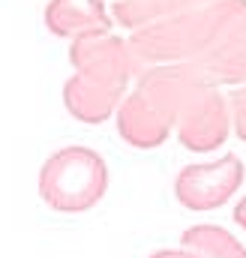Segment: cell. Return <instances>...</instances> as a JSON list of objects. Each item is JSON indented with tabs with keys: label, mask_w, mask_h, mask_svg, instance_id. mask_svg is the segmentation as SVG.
<instances>
[{
	"label": "cell",
	"mask_w": 246,
	"mask_h": 258,
	"mask_svg": "<svg viewBox=\"0 0 246 258\" xmlns=\"http://www.w3.org/2000/svg\"><path fill=\"white\" fill-rule=\"evenodd\" d=\"M243 12L246 0H210L204 6H192L186 12L132 30L126 42L132 51L135 72L198 60Z\"/></svg>",
	"instance_id": "obj_1"
},
{
	"label": "cell",
	"mask_w": 246,
	"mask_h": 258,
	"mask_svg": "<svg viewBox=\"0 0 246 258\" xmlns=\"http://www.w3.org/2000/svg\"><path fill=\"white\" fill-rule=\"evenodd\" d=\"M108 189L105 159L81 144L51 153L39 168V198L57 213H84Z\"/></svg>",
	"instance_id": "obj_2"
},
{
	"label": "cell",
	"mask_w": 246,
	"mask_h": 258,
	"mask_svg": "<svg viewBox=\"0 0 246 258\" xmlns=\"http://www.w3.org/2000/svg\"><path fill=\"white\" fill-rule=\"evenodd\" d=\"M243 177L246 168L240 156L234 153H225L216 162H198V165L192 162V165H183L174 177V198L186 210L207 213L231 201L243 186Z\"/></svg>",
	"instance_id": "obj_3"
},
{
	"label": "cell",
	"mask_w": 246,
	"mask_h": 258,
	"mask_svg": "<svg viewBox=\"0 0 246 258\" xmlns=\"http://www.w3.org/2000/svg\"><path fill=\"white\" fill-rule=\"evenodd\" d=\"M69 60L78 75L96 84H105V87H117V90H126L129 78L135 75L129 42H123L114 33L75 36L69 45Z\"/></svg>",
	"instance_id": "obj_4"
},
{
	"label": "cell",
	"mask_w": 246,
	"mask_h": 258,
	"mask_svg": "<svg viewBox=\"0 0 246 258\" xmlns=\"http://www.w3.org/2000/svg\"><path fill=\"white\" fill-rule=\"evenodd\" d=\"M177 138L192 153H210L219 150L231 132V111L228 99L219 93V87H210L183 117L174 123Z\"/></svg>",
	"instance_id": "obj_5"
},
{
	"label": "cell",
	"mask_w": 246,
	"mask_h": 258,
	"mask_svg": "<svg viewBox=\"0 0 246 258\" xmlns=\"http://www.w3.org/2000/svg\"><path fill=\"white\" fill-rule=\"evenodd\" d=\"M201 81L219 87V84H243L246 81V12L210 45L207 54L198 60L183 63Z\"/></svg>",
	"instance_id": "obj_6"
},
{
	"label": "cell",
	"mask_w": 246,
	"mask_h": 258,
	"mask_svg": "<svg viewBox=\"0 0 246 258\" xmlns=\"http://www.w3.org/2000/svg\"><path fill=\"white\" fill-rule=\"evenodd\" d=\"M171 129H174L171 120L153 102H147L138 90H132L129 96L120 99V105H117V135L129 147L153 150V147L165 144Z\"/></svg>",
	"instance_id": "obj_7"
},
{
	"label": "cell",
	"mask_w": 246,
	"mask_h": 258,
	"mask_svg": "<svg viewBox=\"0 0 246 258\" xmlns=\"http://www.w3.org/2000/svg\"><path fill=\"white\" fill-rule=\"evenodd\" d=\"M45 27L60 39H75L87 33H111L114 18L105 0H48Z\"/></svg>",
	"instance_id": "obj_8"
},
{
	"label": "cell",
	"mask_w": 246,
	"mask_h": 258,
	"mask_svg": "<svg viewBox=\"0 0 246 258\" xmlns=\"http://www.w3.org/2000/svg\"><path fill=\"white\" fill-rule=\"evenodd\" d=\"M120 99H123V90L96 84V81H90V78H84L78 72L63 84V105L81 123H105L117 111Z\"/></svg>",
	"instance_id": "obj_9"
},
{
	"label": "cell",
	"mask_w": 246,
	"mask_h": 258,
	"mask_svg": "<svg viewBox=\"0 0 246 258\" xmlns=\"http://www.w3.org/2000/svg\"><path fill=\"white\" fill-rule=\"evenodd\" d=\"M204 3H210V0H114L111 18L123 24L126 30H138L159 18L177 15V12H186L192 6H204Z\"/></svg>",
	"instance_id": "obj_10"
},
{
	"label": "cell",
	"mask_w": 246,
	"mask_h": 258,
	"mask_svg": "<svg viewBox=\"0 0 246 258\" xmlns=\"http://www.w3.org/2000/svg\"><path fill=\"white\" fill-rule=\"evenodd\" d=\"M183 249L195 252L201 258H246V246L222 225L204 222V225H192L186 228L180 237Z\"/></svg>",
	"instance_id": "obj_11"
},
{
	"label": "cell",
	"mask_w": 246,
	"mask_h": 258,
	"mask_svg": "<svg viewBox=\"0 0 246 258\" xmlns=\"http://www.w3.org/2000/svg\"><path fill=\"white\" fill-rule=\"evenodd\" d=\"M228 111H231V129H234V135L240 141H246V84L237 87L228 96Z\"/></svg>",
	"instance_id": "obj_12"
},
{
	"label": "cell",
	"mask_w": 246,
	"mask_h": 258,
	"mask_svg": "<svg viewBox=\"0 0 246 258\" xmlns=\"http://www.w3.org/2000/svg\"><path fill=\"white\" fill-rule=\"evenodd\" d=\"M147 258H201V255H195L189 249H156L153 255H147Z\"/></svg>",
	"instance_id": "obj_13"
},
{
	"label": "cell",
	"mask_w": 246,
	"mask_h": 258,
	"mask_svg": "<svg viewBox=\"0 0 246 258\" xmlns=\"http://www.w3.org/2000/svg\"><path fill=\"white\" fill-rule=\"evenodd\" d=\"M234 222H237V225L246 231V195L237 201V204H234Z\"/></svg>",
	"instance_id": "obj_14"
}]
</instances>
